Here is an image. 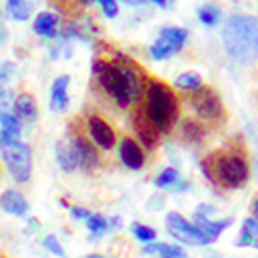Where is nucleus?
<instances>
[{"instance_id": "f257e3e1", "label": "nucleus", "mask_w": 258, "mask_h": 258, "mask_svg": "<svg viewBox=\"0 0 258 258\" xmlns=\"http://www.w3.org/2000/svg\"><path fill=\"white\" fill-rule=\"evenodd\" d=\"M93 75L99 87L110 95L120 107H128L141 95V85L135 73L116 62H107L101 58L93 60Z\"/></svg>"}, {"instance_id": "f03ea898", "label": "nucleus", "mask_w": 258, "mask_h": 258, "mask_svg": "<svg viewBox=\"0 0 258 258\" xmlns=\"http://www.w3.org/2000/svg\"><path fill=\"white\" fill-rule=\"evenodd\" d=\"M223 46L235 62H254L258 58V19L250 15L229 17L223 27Z\"/></svg>"}, {"instance_id": "7ed1b4c3", "label": "nucleus", "mask_w": 258, "mask_h": 258, "mask_svg": "<svg viewBox=\"0 0 258 258\" xmlns=\"http://www.w3.org/2000/svg\"><path fill=\"white\" fill-rule=\"evenodd\" d=\"M178 116V101L176 95L165 83L151 81L147 89V118L155 124L159 133L171 128Z\"/></svg>"}, {"instance_id": "20e7f679", "label": "nucleus", "mask_w": 258, "mask_h": 258, "mask_svg": "<svg viewBox=\"0 0 258 258\" xmlns=\"http://www.w3.org/2000/svg\"><path fill=\"white\" fill-rule=\"evenodd\" d=\"M0 155H3L5 165L9 167V174L15 182L25 184L31 178V149L21 141H5L0 139Z\"/></svg>"}, {"instance_id": "39448f33", "label": "nucleus", "mask_w": 258, "mask_h": 258, "mask_svg": "<svg viewBox=\"0 0 258 258\" xmlns=\"http://www.w3.org/2000/svg\"><path fill=\"white\" fill-rule=\"evenodd\" d=\"M165 225H167V231L174 235V238H178L180 242H184V244H190V246H207V244H211V240L195 223H190L188 219H184V215H180L176 211L167 213Z\"/></svg>"}, {"instance_id": "423d86ee", "label": "nucleus", "mask_w": 258, "mask_h": 258, "mask_svg": "<svg viewBox=\"0 0 258 258\" xmlns=\"http://www.w3.org/2000/svg\"><path fill=\"white\" fill-rule=\"evenodd\" d=\"M215 174L225 186H242L248 180V163L238 155H223L215 163Z\"/></svg>"}, {"instance_id": "0eeeda50", "label": "nucleus", "mask_w": 258, "mask_h": 258, "mask_svg": "<svg viewBox=\"0 0 258 258\" xmlns=\"http://www.w3.org/2000/svg\"><path fill=\"white\" fill-rule=\"evenodd\" d=\"M71 151L75 155V161H77V167L87 171V174H91V171H95L99 167V155L95 151V143L85 137L83 133H73L71 131Z\"/></svg>"}, {"instance_id": "6e6552de", "label": "nucleus", "mask_w": 258, "mask_h": 258, "mask_svg": "<svg viewBox=\"0 0 258 258\" xmlns=\"http://www.w3.org/2000/svg\"><path fill=\"white\" fill-rule=\"evenodd\" d=\"M188 31L182 27H167L161 31V35L157 37L155 44L149 48V54H151L153 60H167L171 58L176 52L182 50V46L186 44Z\"/></svg>"}, {"instance_id": "1a4fd4ad", "label": "nucleus", "mask_w": 258, "mask_h": 258, "mask_svg": "<svg viewBox=\"0 0 258 258\" xmlns=\"http://www.w3.org/2000/svg\"><path fill=\"white\" fill-rule=\"evenodd\" d=\"M192 107H195V112L205 120H219L223 116V105H221L219 95L209 87H203V85L195 89Z\"/></svg>"}, {"instance_id": "9d476101", "label": "nucleus", "mask_w": 258, "mask_h": 258, "mask_svg": "<svg viewBox=\"0 0 258 258\" xmlns=\"http://www.w3.org/2000/svg\"><path fill=\"white\" fill-rule=\"evenodd\" d=\"M87 133H89V139L99 149H103V151H110V149H114V145H116V133H114V128L107 124L101 116L91 114L87 118Z\"/></svg>"}, {"instance_id": "9b49d317", "label": "nucleus", "mask_w": 258, "mask_h": 258, "mask_svg": "<svg viewBox=\"0 0 258 258\" xmlns=\"http://www.w3.org/2000/svg\"><path fill=\"white\" fill-rule=\"evenodd\" d=\"M69 83H71L69 75H62L52 83V97H50L52 112L62 114L69 110Z\"/></svg>"}, {"instance_id": "f8f14e48", "label": "nucleus", "mask_w": 258, "mask_h": 258, "mask_svg": "<svg viewBox=\"0 0 258 258\" xmlns=\"http://www.w3.org/2000/svg\"><path fill=\"white\" fill-rule=\"evenodd\" d=\"M13 112L21 122H33L37 120V101L29 91L19 93L13 101Z\"/></svg>"}, {"instance_id": "ddd939ff", "label": "nucleus", "mask_w": 258, "mask_h": 258, "mask_svg": "<svg viewBox=\"0 0 258 258\" xmlns=\"http://www.w3.org/2000/svg\"><path fill=\"white\" fill-rule=\"evenodd\" d=\"M0 209H3L5 213H9V215L23 217V215H27L29 203L19 190H5L3 195H0Z\"/></svg>"}, {"instance_id": "4468645a", "label": "nucleus", "mask_w": 258, "mask_h": 258, "mask_svg": "<svg viewBox=\"0 0 258 258\" xmlns=\"http://www.w3.org/2000/svg\"><path fill=\"white\" fill-rule=\"evenodd\" d=\"M135 128H137V135L143 141V145L147 149H153L159 143V131L155 128V124L147 118V114H137L135 116Z\"/></svg>"}, {"instance_id": "2eb2a0df", "label": "nucleus", "mask_w": 258, "mask_h": 258, "mask_svg": "<svg viewBox=\"0 0 258 258\" xmlns=\"http://www.w3.org/2000/svg\"><path fill=\"white\" fill-rule=\"evenodd\" d=\"M120 159L126 167L131 169H141L145 163V155H143V149L133 141V139H122L120 143Z\"/></svg>"}, {"instance_id": "dca6fc26", "label": "nucleus", "mask_w": 258, "mask_h": 258, "mask_svg": "<svg viewBox=\"0 0 258 258\" xmlns=\"http://www.w3.org/2000/svg\"><path fill=\"white\" fill-rule=\"evenodd\" d=\"M33 31L41 37H56L58 35V17L52 13H39L33 21Z\"/></svg>"}, {"instance_id": "f3484780", "label": "nucleus", "mask_w": 258, "mask_h": 258, "mask_svg": "<svg viewBox=\"0 0 258 258\" xmlns=\"http://www.w3.org/2000/svg\"><path fill=\"white\" fill-rule=\"evenodd\" d=\"M195 225L207 235V238L211 240V242H215L219 238V233L225 229V227H229L231 225V219H223V221H211V219H207V217H203V215H199L197 213V217H195Z\"/></svg>"}, {"instance_id": "a211bd4d", "label": "nucleus", "mask_w": 258, "mask_h": 258, "mask_svg": "<svg viewBox=\"0 0 258 258\" xmlns=\"http://www.w3.org/2000/svg\"><path fill=\"white\" fill-rule=\"evenodd\" d=\"M33 13L31 0H7V15L15 21H27Z\"/></svg>"}, {"instance_id": "6ab92c4d", "label": "nucleus", "mask_w": 258, "mask_h": 258, "mask_svg": "<svg viewBox=\"0 0 258 258\" xmlns=\"http://www.w3.org/2000/svg\"><path fill=\"white\" fill-rule=\"evenodd\" d=\"M56 161L64 171H69V174L77 169V161H75V155L71 151L69 143H62V141L56 143Z\"/></svg>"}, {"instance_id": "aec40b11", "label": "nucleus", "mask_w": 258, "mask_h": 258, "mask_svg": "<svg viewBox=\"0 0 258 258\" xmlns=\"http://www.w3.org/2000/svg\"><path fill=\"white\" fill-rule=\"evenodd\" d=\"M153 252H159L161 258H184L186 256V252L180 246H174V244H151V246H147L143 250V254H153Z\"/></svg>"}, {"instance_id": "412c9836", "label": "nucleus", "mask_w": 258, "mask_h": 258, "mask_svg": "<svg viewBox=\"0 0 258 258\" xmlns=\"http://www.w3.org/2000/svg\"><path fill=\"white\" fill-rule=\"evenodd\" d=\"M182 135L184 139H188L190 143H201L203 137H205V131L197 124V122H192V120H186L182 124Z\"/></svg>"}, {"instance_id": "4be33fe9", "label": "nucleus", "mask_w": 258, "mask_h": 258, "mask_svg": "<svg viewBox=\"0 0 258 258\" xmlns=\"http://www.w3.org/2000/svg\"><path fill=\"white\" fill-rule=\"evenodd\" d=\"M219 17H221V11H219L217 5H207V7H203V9L199 11V19L203 21L205 25H209V27L217 25Z\"/></svg>"}, {"instance_id": "5701e85b", "label": "nucleus", "mask_w": 258, "mask_h": 258, "mask_svg": "<svg viewBox=\"0 0 258 258\" xmlns=\"http://www.w3.org/2000/svg\"><path fill=\"white\" fill-rule=\"evenodd\" d=\"M176 85H178L180 89L195 91L197 87H201V85H203V81H201V77H199L197 73H184V75H180V77L176 79Z\"/></svg>"}, {"instance_id": "b1692460", "label": "nucleus", "mask_w": 258, "mask_h": 258, "mask_svg": "<svg viewBox=\"0 0 258 258\" xmlns=\"http://www.w3.org/2000/svg\"><path fill=\"white\" fill-rule=\"evenodd\" d=\"M87 227H89V231L93 233V238H97V235H101L107 227H110V223H107V219L103 217V215H89L87 219Z\"/></svg>"}, {"instance_id": "393cba45", "label": "nucleus", "mask_w": 258, "mask_h": 258, "mask_svg": "<svg viewBox=\"0 0 258 258\" xmlns=\"http://www.w3.org/2000/svg\"><path fill=\"white\" fill-rule=\"evenodd\" d=\"M0 124H3V131L21 135V120L15 116V112H5V114H0Z\"/></svg>"}, {"instance_id": "a878e982", "label": "nucleus", "mask_w": 258, "mask_h": 258, "mask_svg": "<svg viewBox=\"0 0 258 258\" xmlns=\"http://www.w3.org/2000/svg\"><path fill=\"white\" fill-rule=\"evenodd\" d=\"M133 233H135V238L141 240V242H153L157 238V231L153 227H147V225H133Z\"/></svg>"}, {"instance_id": "bb28decb", "label": "nucleus", "mask_w": 258, "mask_h": 258, "mask_svg": "<svg viewBox=\"0 0 258 258\" xmlns=\"http://www.w3.org/2000/svg\"><path fill=\"white\" fill-rule=\"evenodd\" d=\"M176 180H178V171H176V169H171V167H167V169H163L161 174L155 178V186H159V188H167V186H174Z\"/></svg>"}, {"instance_id": "cd10ccee", "label": "nucleus", "mask_w": 258, "mask_h": 258, "mask_svg": "<svg viewBox=\"0 0 258 258\" xmlns=\"http://www.w3.org/2000/svg\"><path fill=\"white\" fill-rule=\"evenodd\" d=\"M41 244H44V248L50 250L54 256H62V258H64V250H62V246L58 244V238H56V235H46V238L41 240Z\"/></svg>"}, {"instance_id": "c85d7f7f", "label": "nucleus", "mask_w": 258, "mask_h": 258, "mask_svg": "<svg viewBox=\"0 0 258 258\" xmlns=\"http://www.w3.org/2000/svg\"><path fill=\"white\" fill-rule=\"evenodd\" d=\"M13 93L7 89H0V114L5 112H13Z\"/></svg>"}, {"instance_id": "c756f323", "label": "nucleus", "mask_w": 258, "mask_h": 258, "mask_svg": "<svg viewBox=\"0 0 258 258\" xmlns=\"http://www.w3.org/2000/svg\"><path fill=\"white\" fill-rule=\"evenodd\" d=\"M97 3L101 5L105 17H110V19L118 17V3H116V0H97Z\"/></svg>"}, {"instance_id": "7c9ffc66", "label": "nucleus", "mask_w": 258, "mask_h": 258, "mask_svg": "<svg viewBox=\"0 0 258 258\" xmlns=\"http://www.w3.org/2000/svg\"><path fill=\"white\" fill-rule=\"evenodd\" d=\"M244 229L252 235L254 240L258 238V221H256V219H246V221H244Z\"/></svg>"}, {"instance_id": "2f4dec72", "label": "nucleus", "mask_w": 258, "mask_h": 258, "mask_svg": "<svg viewBox=\"0 0 258 258\" xmlns=\"http://www.w3.org/2000/svg\"><path fill=\"white\" fill-rule=\"evenodd\" d=\"M71 213H73V217H75V219H87L89 215H91L87 209H81V207H73Z\"/></svg>"}, {"instance_id": "473e14b6", "label": "nucleus", "mask_w": 258, "mask_h": 258, "mask_svg": "<svg viewBox=\"0 0 258 258\" xmlns=\"http://www.w3.org/2000/svg\"><path fill=\"white\" fill-rule=\"evenodd\" d=\"M252 240H254V238H252V235L242 227V240L238 242V246H250V244H252Z\"/></svg>"}, {"instance_id": "72a5a7b5", "label": "nucleus", "mask_w": 258, "mask_h": 258, "mask_svg": "<svg viewBox=\"0 0 258 258\" xmlns=\"http://www.w3.org/2000/svg\"><path fill=\"white\" fill-rule=\"evenodd\" d=\"M122 3L131 5V7H137V5H141V3H143V0H122Z\"/></svg>"}, {"instance_id": "f704fd0d", "label": "nucleus", "mask_w": 258, "mask_h": 258, "mask_svg": "<svg viewBox=\"0 0 258 258\" xmlns=\"http://www.w3.org/2000/svg\"><path fill=\"white\" fill-rule=\"evenodd\" d=\"M77 3H79L81 7H89V5L93 3V0H77Z\"/></svg>"}, {"instance_id": "c9c22d12", "label": "nucleus", "mask_w": 258, "mask_h": 258, "mask_svg": "<svg viewBox=\"0 0 258 258\" xmlns=\"http://www.w3.org/2000/svg\"><path fill=\"white\" fill-rule=\"evenodd\" d=\"M155 5H159V7H167V0H153Z\"/></svg>"}, {"instance_id": "e433bc0d", "label": "nucleus", "mask_w": 258, "mask_h": 258, "mask_svg": "<svg viewBox=\"0 0 258 258\" xmlns=\"http://www.w3.org/2000/svg\"><path fill=\"white\" fill-rule=\"evenodd\" d=\"M250 246H254V248H258V238H256V240H252V244H250Z\"/></svg>"}, {"instance_id": "4c0bfd02", "label": "nucleus", "mask_w": 258, "mask_h": 258, "mask_svg": "<svg viewBox=\"0 0 258 258\" xmlns=\"http://www.w3.org/2000/svg\"><path fill=\"white\" fill-rule=\"evenodd\" d=\"M254 213H256V215H258V201H256V203H254Z\"/></svg>"}, {"instance_id": "58836bf2", "label": "nucleus", "mask_w": 258, "mask_h": 258, "mask_svg": "<svg viewBox=\"0 0 258 258\" xmlns=\"http://www.w3.org/2000/svg\"><path fill=\"white\" fill-rule=\"evenodd\" d=\"M87 258H103V256H95V254H93V256H87Z\"/></svg>"}, {"instance_id": "ea45409f", "label": "nucleus", "mask_w": 258, "mask_h": 258, "mask_svg": "<svg viewBox=\"0 0 258 258\" xmlns=\"http://www.w3.org/2000/svg\"><path fill=\"white\" fill-rule=\"evenodd\" d=\"M0 258H7V256H5V254H3V252H0Z\"/></svg>"}]
</instances>
